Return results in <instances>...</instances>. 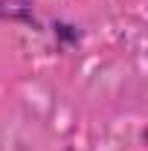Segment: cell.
I'll use <instances>...</instances> for the list:
<instances>
[{
	"instance_id": "cell-1",
	"label": "cell",
	"mask_w": 148,
	"mask_h": 151,
	"mask_svg": "<svg viewBox=\"0 0 148 151\" xmlns=\"http://www.w3.org/2000/svg\"><path fill=\"white\" fill-rule=\"evenodd\" d=\"M70 29H73V26H67V23H55V32H58V35H61V38H70V41L75 44V41H78V32H70Z\"/></svg>"
}]
</instances>
